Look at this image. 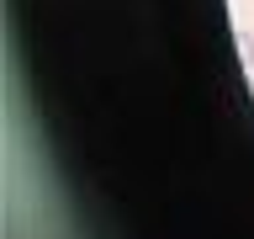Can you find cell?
Returning <instances> with one entry per match:
<instances>
[{
    "mask_svg": "<svg viewBox=\"0 0 254 239\" xmlns=\"http://www.w3.org/2000/svg\"><path fill=\"white\" fill-rule=\"evenodd\" d=\"M249 96H254V85H249Z\"/></svg>",
    "mask_w": 254,
    "mask_h": 239,
    "instance_id": "obj_1",
    "label": "cell"
}]
</instances>
